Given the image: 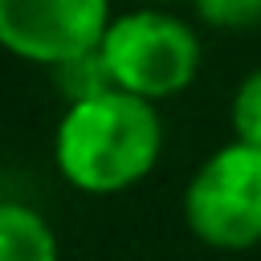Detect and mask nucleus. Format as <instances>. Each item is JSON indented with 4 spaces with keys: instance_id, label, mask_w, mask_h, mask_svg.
I'll use <instances>...</instances> for the list:
<instances>
[{
    "instance_id": "4",
    "label": "nucleus",
    "mask_w": 261,
    "mask_h": 261,
    "mask_svg": "<svg viewBox=\"0 0 261 261\" xmlns=\"http://www.w3.org/2000/svg\"><path fill=\"white\" fill-rule=\"evenodd\" d=\"M106 33V0H0V41L49 69L102 49Z\"/></svg>"
},
{
    "instance_id": "8",
    "label": "nucleus",
    "mask_w": 261,
    "mask_h": 261,
    "mask_svg": "<svg viewBox=\"0 0 261 261\" xmlns=\"http://www.w3.org/2000/svg\"><path fill=\"white\" fill-rule=\"evenodd\" d=\"M196 8L208 24H228V29L261 20V0H196Z\"/></svg>"
},
{
    "instance_id": "1",
    "label": "nucleus",
    "mask_w": 261,
    "mask_h": 261,
    "mask_svg": "<svg viewBox=\"0 0 261 261\" xmlns=\"http://www.w3.org/2000/svg\"><path fill=\"white\" fill-rule=\"evenodd\" d=\"M163 147L159 114L147 98L110 90L65 110L53 143L57 171L90 196H110L139 184Z\"/></svg>"
},
{
    "instance_id": "2",
    "label": "nucleus",
    "mask_w": 261,
    "mask_h": 261,
    "mask_svg": "<svg viewBox=\"0 0 261 261\" xmlns=\"http://www.w3.org/2000/svg\"><path fill=\"white\" fill-rule=\"evenodd\" d=\"M184 220L224 253L261 245V147L232 143L208 155L184 192Z\"/></svg>"
},
{
    "instance_id": "6",
    "label": "nucleus",
    "mask_w": 261,
    "mask_h": 261,
    "mask_svg": "<svg viewBox=\"0 0 261 261\" xmlns=\"http://www.w3.org/2000/svg\"><path fill=\"white\" fill-rule=\"evenodd\" d=\"M53 82H57V90L69 98V106H77V102H90V98H102V94L118 90V86H114V77H110L106 57H102V49H90V53H82V57L65 61V65H53Z\"/></svg>"
},
{
    "instance_id": "7",
    "label": "nucleus",
    "mask_w": 261,
    "mask_h": 261,
    "mask_svg": "<svg viewBox=\"0 0 261 261\" xmlns=\"http://www.w3.org/2000/svg\"><path fill=\"white\" fill-rule=\"evenodd\" d=\"M232 130L237 143L261 147V69H253L232 98Z\"/></svg>"
},
{
    "instance_id": "5",
    "label": "nucleus",
    "mask_w": 261,
    "mask_h": 261,
    "mask_svg": "<svg viewBox=\"0 0 261 261\" xmlns=\"http://www.w3.org/2000/svg\"><path fill=\"white\" fill-rule=\"evenodd\" d=\"M0 261H57V237L41 212L24 204L0 208Z\"/></svg>"
},
{
    "instance_id": "3",
    "label": "nucleus",
    "mask_w": 261,
    "mask_h": 261,
    "mask_svg": "<svg viewBox=\"0 0 261 261\" xmlns=\"http://www.w3.org/2000/svg\"><path fill=\"white\" fill-rule=\"evenodd\" d=\"M102 57L118 90L135 98H167L179 94L200 69L196 33L167 12H130L110 24L102 41Z\"/></svg>"
}]
</instances>
